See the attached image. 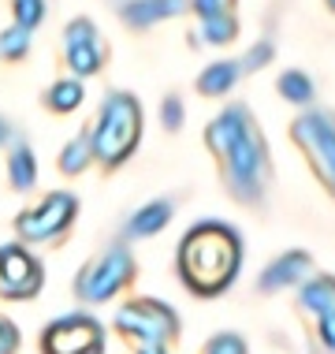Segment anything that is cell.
Instances as JSON below:
<instances>
[{"label": "cell", "mask_w": 335, "mask_h": 354, "mask_svg": "<svg viewBox=\"0 0 335 354\" xmlns=\"http://www.w3.org/2000/svg\"><path fill=\"white\" fill-rule=\"evenodd\" d=\"M328 4H332V12H335V0H328Z\"/></svg>", "instance_id": "30"}, {"label": "cell", "mask_w": 335, "mask_h": 354, "mask_svg": "<svg viewBox=\"0 0 335 354\" xmlns=\"http://www.w3.org/2000/svg\"><path fill=\"white\" fill-rule=\"evenodd\" d=\"M272 53H276V49H272V41H268V37H265V41H257L253 49L246 53V56H242V60H238V64H242V71H257V68H265V64L272 60Z\"/></svg>", "instance_id": "25"}, {"label": "cell", "mask_w": 335, "mask_h": 354, "mask_svg": "<svg viewBox=\"0 0 335 354\" xmlns=\"http://www.w3.org/2000/svg\"><path fill=\"white\" fill-rule=\"evenodd\" d=\"M298 306L309 317H324L335 313V276H309L298 291Z\"/></svg>", "instance_id": "14"}, {"label": "cell", "mask_w": 335, "mask_h": 354, "mask_svg": "<svg viewBox=\"0 0 335 354\" xmlns=\"http://www.w3.org/2000/svg\"><path fill=\"white\" fill-rule=\"evenodd\" d=\"M309 272H313L309 254H305V250H287V254H280V257H276V261L261 272L257 287H261L265 295L287 291V287H294V283H305V280H309Z\"/></svg>", "instance_id": "11"}, {"label": "cell", "mask_w": 335, "mask_h": 354, "mask_svg": "<svg viewBox=\"0 0 335 354\" xmlns=\"http://www.w3.org/2000/svg\"><path fill=\"white\" fill-rule=\"evenodd\" d=\"M90 160H93L90 135H79V138H71V142L64 146V153H60V171H64V176H79V171L90 168Z\"/></svg>", "instance_id": "18"}, {"label": "cell", "mask_w": 335, "mask_h": 354, "mask_svg": "<svg viewBox=\"0 0 335 354\" xmlns=\"http://www.w3.org/2000/svg\"><path fill=\"white\" fill-rule=\"evenodd\" d=\"M168 224H171V202L157 198V202L142 205L138 213L127 216V224H123V243H134V239H149V235L164 232Z\"/></svg>", "instance_id": "13"}, {"label": "cell", "mask_w": 335, "mask_h": 354, "mask_svg": "<svg viewBox=\"0 0 335 354\" xmlns=\"http://www.w3.org/2000/svg\"><path fill=\"white\" fill-rule=\"evenodd\" d=\"M26 49H30V30H26V26L15 23L12 30L0 34V56H4V60H23Z\"/></svg>", "instance_id": "21"}, {"label": "cell", "mask_w": 335, "mask_h": 354, "mask_svg": "<svg viewBox=\"0 0 335 354\" xmlns=\"http://www.w3.org/2000/svg\"><path fill=\"white\" fill-rule=\"evenodd\" d=\"M291 135L305 153L309 168L317 171V179L335 198V116L332 112H305V116L294 120Z\"/></svg>", "instance_id": "6"}, {"label": "cell", "mask_w": 335, "mask_h": 354, "mask_svg": "<svg viewBox=\"0 0 335 354\" xmlns=\"http://www.w3.org/2000/svg\"><path fill=\"white\" fill-rule=\"evenodd\" d=\"M75 213H79L75 194L52 190V194H45L37 205H30L26 213L15 216V235L23 239V243H52V239H60L67 227L75 224Z\"/></svg>", "instance_id": "7"}, {"label": "cell", "mask_w": 335, "mask_h": 354, "mask_svg": "<svg viewBox=\"0 0 335 354\" xmlns=\"http://www.w3.org/2000/svg\"><path fill=\"white\" fill-rule=\"evenodd\" d=\"M134 354H171L168 343H146V347H134Z\"/></svg>", "instance_id": "28"}, {"label": "cell", "mask_w": 335, "mask_h": 354, "mask_svg": "<svg viewBox=\"0 0 335 354\" xmlns=\"http://www.w3.org/2000/svg\"><path fill=\"white\" fill-rule=\"evenodd\" d=\"M205 146L213 149L224 187L231 190L235 202L242 205H261L268 179H272V165H268V149L261 131L253 127L250 112L242 104H231L209 123Z\"/></svg>", "instance_id": "1"}, {"label": "cell", "mask_w": 335, "mask_h": 354, "mask_svg": "<svg viewBox=\"0 0 335 354\" xmlns=\"http://www.w3.org/2000/svg\"><path fill=\"white\" fill-rule=\"evenodd\" d=\"M12 8H15V23L26 26V30H34L45 19V0H12Z\"/></svg>", "instance_id": "22"}, {"label": "cell", "mask_w": 335, "mask_h": 354, "mask_svg": "<svg viewBox=\"0 0 335 354\" xmlns=\"http://www.w3.org/2000/svg\"><path fill=\"white\" fill-rule=\"evenodd\" d=\"M201 354H250L246 351V343L235 336V332H220V336H213L205 343V351Z\"/></svg>", "instance_id": "23"}, {"label": "cell", "mask_w": 335, "mask_h": 354, "mask_svg": "<svg viewBox=\"0 0 335 354\" xmlns=\"http://www.w3.org/2000/svg\"><path fill=\"white\" fill-rule=\"evenodd\" d=\"M41 261L19 243L0 246V299L26 302L41 291Z\"/></svg>", "instance_id": "9"}, {"label": "cell", "mask_w": 335, "mask_h": 354, "mask_svg": "<svg viewBox=\"0 0 335 354\" xmlns=\"http://www.w3.org/2000/svg\"><path fill=\"white\" fill-rule=\"evenodd\" d=\"M242 265V243L231 224L205 220V224L190 227L179 243V276L201 299L227 291Z\"/></svg>", "instance_id": "2"}, {"label": "cell", "mask_w": 335, "mask_h": 354, "mask_svg": "<svg viewBox=\"0 0 335 354\" xmlns=\"http://www.w3.org/2000/svg\"><path fill=\"white\" fill-rule=\"evenodd\" d=\"M190 8H194L201 19H209V15H224L227 8H231V0H190Z\"/></svg>", "instance_id": "27"}, {"label": "cell", "mask_w": 335, "mask_h": 354, "mask_svg": "<svg viewBox=\"0 0 335 354\" xmlns=\"http://www.w3.org/2000/svg\"><path fill=\"white\" fill-rule=\"evenodd\" d=\"M235 34H238V23H235L231 12L201 19V41H205V45H227Z\"/></svg>", "instance_id": "19"}, {"label": "cell", "mask_w": 335, "mask_h": 354, "mask_svg": "<svg viewBox=\"0 0 335 354\" xmlns=\"http://www.w3.org/2000/svg\"><path fill=\"white\" fill-rule=\"evenodd\" d=\"M116 332L123 339H131L134 347L146 343H171L179 332L175 310L157 299H131L116 310Z\"/></svg>", "instance_id": "5"}, {"label": "cell", "mask_w": 335, "mask_h": 354, "mask_svg": "<svg viewBox=\"0 0 335 354\" xmlns=\"http://www.w3.org/2000/svg\"><path fill=\"white\" fill-rule=\"evenodd\" d=\"M86 97V90H82V82L79 79H60V82H52L49 86V93H45V104H49L52 112H75L82 104Z\"/></svg>", "instance_id": "17"}, {"label": "cell", "mask_w": 335, "mask_h": 354, "mask_svg": "<svg viewBox=\"0 0 335 354\" xmlns=\"http://www.w3.org/2000/svg\"><path fill=\"white\" fill-rule=\"evenodd\" d=\"M183 8H186L183 0H119L123 23L134 26V30H146V26H153V23L175 19Z\"/></svg>", "instance_id": "12"}, {"label": "cell", "mask_w": 335, "mask_h": 354, "mask_svg": "<svg viewBox=\"0 0 335 354\" xmlns=\"http://www.w3.org/2000/svg\"><path fill=\"white\" fill-rule=\"evenodd\" d=\"M8 135H12V131H8V123H4V120H0V142H4Z\"/></svg>", "instance_id": "29"}, {"label": "cell", "mask_w": 335, "mask_h": 354, "mask_svg": "<svg viewBox=\"0 0 335 354\" xmlns=\"http://www.w3.org/2000/svg\"><path fill=\"white\" fill-rule=\"evenodd\" d=\"M134 272L138 269H134V257L127 250V243H112L108 250H101L79 276H75V299L90 302V306L108 302V299H116L123 287H131Z\"/></svg>", "instance_id": "4"}, {"label": "cell", "mask_w": 335, "mask_h": 354, "mask_svg": "<svg viewBox=\"0 0 335 354\" xmlns=\"http://www.w3.org/2000/svg\"><path fill=\"white\" fill-rule=\"evenodd\" d=\"M8 179H12L15 190H30L37 183V160L26 142H15L12 153H8Z\"/></svg>", "instance_id": "16"}, {"label": "cell", "mask_w": 335, "mask_h": 354, "mask_svg": "<svg viewBox=\"0 0 335 354\" xmlns=\"http://www.w3.org/2000/svg\"><path fill=\"white\" fill-rule=\"evenodd\" d=\"M160 123H164V131L183 127V101H179L175 93H168V97L160 101Z\"/></svg>", "instance_id": "24"}, {"label": "cell", "mask_w": 335, "mask_h": 354, "mask_svg": "<svg viewBox=\"0 0 335 354\" xmlns=\"http://www.w3.org/2000/svg\"><path fill=\"white\" fill-rule=\"evenodd\" d=\"M280 93L294 104H309L313 101V79L305 71H283L280 75Z\"/></svg>", "instance_id": "20"}, {"label": "cell", "mask_w": 335, "mask_h": 354, "mask_svg": "<svg viewBox=\"0 0 335 354\" xmlns=\"http://www.w3.org/2000/svg\"><path fill=\"white\" fill-rule=\"evenodd\" d=\"M104 41L97 34V26L90 19H75L64 30V60L67 68L75 71V79H86V75H97L104 68Z\"/></svg>", "instance_id": "10"}, {"label": "cell", "mask_w": 335, "mask_h": 354, "mask_svg": "<svg viewBox=\"0 0 335 354\" xmlns=\"http://www.w3.org/2000/svg\"><path fill=\"white\" fill-rule=\"evenodd\" d=\"M19 351V328L8 317H0V354H15Z\"/></svg>", "instance_id": "26"}, {"label": "cell", "mask_w": 335, "mask_h": 354, "mask_svg": "<svg viewBox=\"0 0 335 354\" xmlns=\"http://www.w3.org/2000/svg\"><path fill=\"white\" fill-rule=\"evenodd\" d=\"M138 138H142V104L123 90L104 93L97 120L90 127L93 160H101L104 168H116L134 153Z\"/></svg>", "instance_id": "3"}, {"label": "cell", "mask_w": 335, "mask_h": 354, "mask_svg": "<svg viewBox=\"0 0 335 354\" xmlns=\"http://www.w3.org/2000/svg\"><path fill=\"white\" fill-rule=\"evenodd\" d=\"M104 351V328L90 313H67V317L45 324L41 332V354H101Z\"/></svg>", "instance_id": "8"}, {"label": "cell", "mask_w": 335, "mask_h": 354, "mask_svg": "<svg viewBox=\"0 0 335 354\" xmlns=\"http://www.w3.org/2000/svg\"><path fill=\"white\" fill-rule=\"evenodd\" d=\"M238 75H242V64L238 60H216V64H209V68L201 71L198 90L205 93V97H220V93H227L238 82Z\"/></svg>", "instance_id": "15"}]
</instances>
